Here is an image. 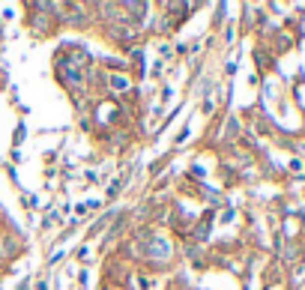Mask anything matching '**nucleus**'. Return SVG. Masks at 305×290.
Segmentation results:
<instances>
[{"mask_svg":"<svg viewBox=\"0 0 305 290\" xmlns=\"http://www.w3.org/2000/svg\"><path fill=\"white\" fill-rule=\"evenodd\" d=\"M111 84H114V90H126V87H129V81H126V78H114Z\"/></svg>","mask_w":305,"mask_h":290,"instance_id":"nucleus-1","label":"nucleus"}]
</instances>
